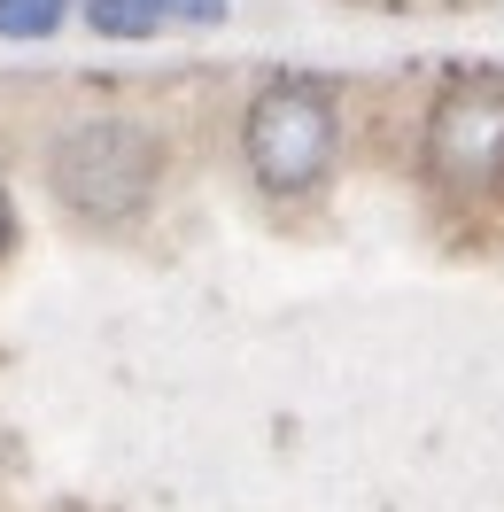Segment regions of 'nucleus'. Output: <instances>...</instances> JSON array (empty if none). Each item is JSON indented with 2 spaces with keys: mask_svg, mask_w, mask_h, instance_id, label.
Segmentation results:
<instances>
[{
  "mask_svg": "<svg viewBox=\"0 0 504 512\" xmlns=\"http://www.w3.org/2000/svg\"><path fill=\"white\" fill-rule=\"evenodd\" d=\"M156 179H163V140L132 117H78L47 148V187L86 225H132L156 202Z\"/></svg>",
  "mask_w": 504,
  "mask_h": 512,
  "instance_id": "1",
  "label": "nucleus"
},
{
  "mask_svg": "<svg viewBox=\"0 0 504 512\" xmlns=\"http://www.w3.org/2000/svg\"><path fill=\"white\" fill-rule=\"evenodd\" d=\"M342 156V109L318 78H272L241 117V163L264 194H311Z\"/></svg>",
  "mask_w": 504,
  "mask_h": 512,
  "instance_id": "2",
  "label": "nucleus"
},
{
  "mask_svg": "<svg viewBox=\"0 0 504 512\" xmlns=\"http://www.w3.org/2000/svg\"><path fill=\"white\" fill-rule=\"evenodd\" d=\"M419 156L450 194H497L504 187V78L497 70H466L450 78L427 109Z\"/></svg>",
  "mask_w": 504,
  "mask_h": 512,
  "instance_id": "3",
  "label": "nucleus"
},
{
  "mask_svg": "<svg viewBox=\"0 0 504 512\" xmlns=\"http://www.w3.org/2000/svg\"><path fill=\"white\" fill-rule=\"evenodd\" d=\"M86 24H94L101 39H156L163 8L156 0H86Z\"/></svg>",
  "mask_w": 504,
  "mask_h": 512,
  "instance_id": "4",
  "label": "nucleus"
},
{
  "mask_svg": "<svg viewBox=\"0 0 504 512\" xmlns=\"http://www.w3.org/2000/svg\"><path fill=\"white\" fill-rule=\"evenodd\" d=\"M70 0H0V39H55Z\"/></svg>",
  "mask_w": 504,
  "mask_h": 512,
  "instance_id": "5",
  "label": "nucleus"
},
{
  "mask_svg": "<svg viewBox=\"0 0 504 512\" xmlns=\"http://www.w3.org/2000/svg\"><path fill=\"white\" fill-rule=\"evenodd\" d=\"M163 24H225V0H156Z\"/></svg>",
  "mask_w": 504,
  "mask_h": 512,
  "instance_id": "6",
  "label": "nucleus"
},
{
  "mask_svg": "<svg viewBox=\"0 0 504 512\" xmlns=\"http://www.w3.org/2000/svg\"><path fill=\"white\" fill-rule=\"evenodd\" d=\"M16 249V202H8V179H0V256Z\"/></svg>",
  "mask_w": 504,
  "mask_h": 512,
  "instance_id": "7",
  "label": "nucleus"
}]
</instances>
